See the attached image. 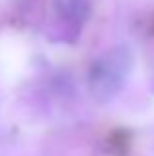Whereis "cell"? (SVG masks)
Here are the masks:
<instances>
[{"label": "cell", "mask_w": 154, "mask_h": 156, "mask_svg": "<svg viewBox=\"0 0 154 156\" xmlns=\"http://www.w3.org/2000/svg\"><path fill=\"white\" fill-rule=\"evenodd\" d=\"M132 65H135V55L128 46H115L101 53L93 61L87 77L89 91L95 97V101L107 103L119 95L127 85Z\"/></svg>", "instance_id": "cell-1"}, {"label": "cell", "mask_w": 154, "mask_h": 156, "mask_svg": "<svg viewBox=\"0 0 154 156\" xmlns=\"http://www.w3.org/2000/svg\"><path fill=\"white\" fill-rule=\"evenodd\" d=\"M58 16L65 24L81 28L91 14V0H54Z\"/></svg>", "instance_id": "cell-2"}]
</instances>
